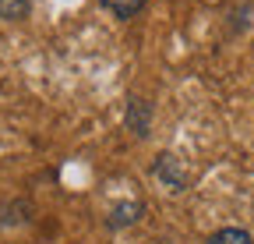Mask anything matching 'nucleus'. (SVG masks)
I'll return each mask as SVG.
<instances>
[{"instance_id":"1","label":"nucleus","mask_w":254,"mask_h":244,"mask_svg":"<svg viewBox=\"0 0 254 244\" xmlns=\"http://www.w3.org/2000/svg\"><path fill=\"white\" fill-rule=\"evenodd\" d=\"M152 173L163 180V184L170 188V191H184L187 188V173L180 170V163L170 156V152H163V156H155V163H152Z\"/></svg>"},{"instance_id":"2","label":"nucleus","mask_w":254,"mask_h":244,"mask_svg":"<svg viewBox=\"0 0 254 244\" xmlns=\"http://www.w3.org/2000/svg\"><path fill=\"white\" fill-rule=\"evenodd\" d=\"M124 120H127V128H131L138 138H148V128H152V106H148V99L131 96V99H127V113H124Z\"/></svg>"},{"instance_id":"3","label":"nucleus","mask_w":254,"mask_h":244,"mask_svg":"<svg viewBox=\"0 0 254 244\" xmlns=\"http://www.w3.org/2000/svg\"><path fill=\"white\" fill-rule=\"evenodd\" d=\"M141 216H145V202L131 198V202H120L117 209H110L106 227H110V230H127V227H134Z\"/></svg>"},{"instance_id":"4","label":"nucleus","mask_w":254,"mask_h":244,"mask_svg":"<svg viewBox=\"0 0 254 244\" xmlns=\"http://www.w3.org/2000/svg\"><path fill=\"white\" fill-rule=\"evenodd\" d=\"M32 220V205L28 202H7L0 205V227H18V223H28Z\"/></svg>"},{"instance_id":"5","label":"nucleus","mask_w":254,"mask_h":244,"mask_svg":"<svg viewBox=\"0 0 254 244\" xmlns=\"http://www.w3.org/2000/svg\"><path fill=\"white\" fill-rule=\"evenodd\" d=\"M99 4H103L110 14H117L120 21H127V18H138V14H141L145 0H99Z\"/></svg>"},{"instance_id":"6","label":"nucleus","mask_w":254,"mask_h":244,"mask_svg":"<svg viewBox=\"0 0 254 244\" xmlns=\"http://www.w3.org/2000/svg\"><path fill=\"white\" fill-rule=\"evenodd\" d=\"M205 244H254V237H251L247 230H240V227H222V230H215Z\"/></svg>"},{"instance_id":"7","label":"nucleus","mask_w":254,"mask_h":244,"mask_svg":"<svg viewBox=\"0 0 254 244\" xmlns=\"http://www.w3.org/2000/svg\"><path fill=\"white\" fill-rule=\"evenodd\" d=\"M32 11V0H0V18L4 21H21Z\"/></svg>"}]
</instances>
